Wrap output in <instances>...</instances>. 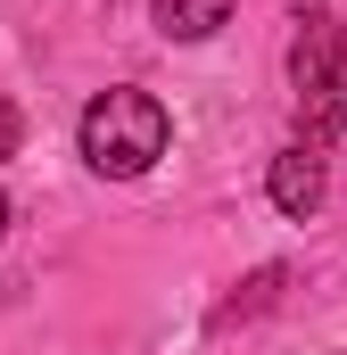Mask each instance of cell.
Wrapping results in <instances>:
<instances>
[{"label": "cell", "instance_id": "1", "mask_svg": "<svg viewBox=\"0 0 347 355\" xmlns=\"http://www.w3.org/2000/svg\"><path fill=\"white\" fill-rule=\"evenodd\" d=\"M83 157H91V174H108V182H133V174H149L158 157H166V141H174V116L149 99V91H133V83H116V91H99L83 107Z\"/></svg>", "mask_w": 347, "mask_h": 355}, {"label": "cell", "instance_id": "2", "mask_svg": "<svg viewBox=\"0 0 347 355\" xmlns=\"http://www.w3.org/2000/svg\"><path fill=\"white\" fill-rule=\"evenodd\" d=\"M289 83H298V124H306V141H331L347 124V17H323V25L298 33Z\"/></svg>", "mask_w": 347, "mask_h": 355}, {"label": "cell", "instance_id": "3", "mask_svg": "<svg viewBox=\"0 0 347 355\" xmlns=\"http://www.w3.org/2000/svg\"><path fill=\"white\" fill-rule=\"evenodd\" d=\"M264 190H273V207H281V215H298V223H306V215L323 207V190H331V166H323V149H314V141L281 149V157H273V174H264Z\"/></svg>", "mask_w": 347, "mask_h": 355}, {"label": "cell", "instance_id": "4", "mask_svg": "<svg viewBox=\"0 0 347 355\" xmlns=\"http://www.w3.org/2000/svg\"><path fill=\"white\" fill-rule=\"evenodd\" d=\"M232 8H240V0H149V17H158L166 42H207V33H223Z\"/></svg>", "mask_w": 347, "mask_h": 355}, {"label": "cell", "instance_id": "5", "mask_svg": "<svg viewBox=\"0 0 347 355\" xmlns=\"http://www.w3.org/2000/svg\"><path fill=\"white\" fill-rule=\"evenodd\" d=\"M17 141H25V116H17V107L0 99V157H17Z\"/></svg>", "mask_w": 347, "mask_h": 355}, {"label": "cell", "instance_id": "6", "mask_svg": "<svg viewBox=\"0 0 347 355\" xmlns=\"http://www.w3.org/2000/svg\"><path fill=\"white\" fill-rule=\"evenodd\" d=\"M0 232H8V198H0Z\"/></svg>", "mask_w": 347, "mask_h": 355}]
</instances>
